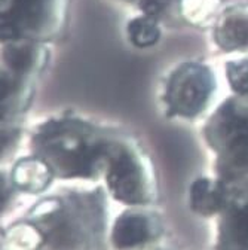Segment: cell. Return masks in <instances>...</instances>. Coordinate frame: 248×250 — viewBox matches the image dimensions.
I'll return each mask as SVG.
<instances>
[{
    "instance_id": "1",
    "label": "cell",
    "mask_w": 248,
    "mask_h": 250,
    "mask_svg": "<svg viewBox=\"0 0 248 250\" xmlns=\"http://www.w3.org/2000/svg\"><path fill=\"white\" fill-rule=\"evenodd\" d=\"M39 145L46 163L67 176L88 174L97 158L77 131L67 130V124L49 125L39 134Z\"/></svg>"
},
{
    "instance_id": "2",
    "label": "cell",
    "mask_w": 248,
    "mask_h": 250,
    "mask_svg": "<svg viewBox=\"0 0 248 250\" xmlns=\"http://www.w3.org/2000/svg\"><path fill=\"white\" fill-rule=\"evenodd\" d=\"M211 89L212 79L204 67L184 66L172 76L167 97L171 109L191 116L202 109Z\"/></svg>"
},
{
    "instance_id": "3",
    "label": "cell",
    "mask_w": 248,
    "mask_h": 250,
    "mask_svg": "<svg viewBox=\"0 0 248 250\" xmlns=\"http://www.w3.org/2000/svg\"><path fill=\"white\" fill-rule=\"evenodd\" d=\"M49 0H11L9 9L0 18V36L15 39L38 30L46 20Z\"/></svg>"
},
{
    "instance_id": "4",
    "label": "cell",
    "mask_w": 248,
    "mask_h": 250,
    "mask_svg": "<svg viewBox=\"0 0 248 250\" xmlns=\"http://www.w3.org/2000/svg\"><path fill=\"white\" fill-rule=\"evenodd\" d=\"M109 185L114 197L125 203H140L143 200L140 173L133 158L119 152L109 171Z\"/></svg>"
},
{
    "instance_id": "5",
    "label": "cell",
    "mask_w": 248,
    "mask_h": 250,
    "mask_svg": "<svg viewBox=\"0 0 248 250\" xmlns=\"http://www.w3.org/2000/svg\"><path fill=\"white\" fill-rule=\"evenodd\" d=\"M149 237L147 224L140 216H123L114 225L113 241L119 249L137 246Z\"/></svg>"
},
{
    "instance_id": "6",
    "label": "cell",
    "mask_w": 248,
    "mask_h": 250,
    "mask_svg": "<svg viewBox=\"0 0 248 250\" xmlns=\"http://www.w3.org/2000/svg\"><path fill=\"white\" fill-rule=\"evenodd\" d=\"M191 203L198 213L202 214L215 213L223 204V195L220 191V186L205 179L196 180L191 189Z\"/></svg>"
},
{
    "instance_id": "7",
    "label": "cell",
    "mask_w": 248,
    "mask_h": 250,
    "mask_svg": "<svg viewBox=\"0 0 248 250\" xmlns=\"http://www.w3.org/2000/svg\"><path fill=\"white\" fill-rule=\"evenodd\" d=\"M229 147L239 163H248V118L236 115L226 124Z\"/></svg>"
},
{
    "instance_id": "8",
    "label": "cell",
    "mask_w": 248,
    "mask_h": 250,
    "mask_svg": "<svg viewBox=\"0 0 248 250\" xmlns=\"http://www.w3.org/2000/svg\"><path fill=\"white\" fill-rule=\"evenodd\" d=\"M128 35H130L131 42L135 46L146 48V46L156 43L159 38V30L153 20L143 17V18H135L134 21L130 22Z\"/></svg>"
},
{
    "instance_id": "9",
    "label": "cell",
    "mask_w": 248,
    "mask_h": 250,
    "mask_svg": "<svg viewBox=\"0 0 248 250\" xmlns=\"http://www.w3.org/2000/svg\"><path fill=\"white\" fill-rule=\"evenodd\" d=\"M223 45L226 48H235L248 43V20L247 18H229L223 27Z\"/></svg>"
},
{
    "instance_id": "10",
    "label": "cell",
    "mask_w": 248,
    "mask_h": 250,
    "mask_svg": "<svg viewBox=\"0 0 248 250\" xmlns=\"http://www.w3.org/2000/svg\"><path fill=\"white\" fill-rule=\"evenodd\" d=\"M3 60L12 70L24 72L32 64L33 54L28 46H11L3 52Z\"/></svg>"
},
{
    "instance_id": "11",
    "label": "cell",
    "mask_w": 248,
    "mask_h": 250,
    "mask_svg": "<svg viewBox=\"0 0 248 250\" xmlns=\"http://www.w3.org/2000/svg\"><path fill=\"white\" fill-rule=\"evenodd\" d=\"M228 72H229V81L232 83V88L239 94L248 96V61L229 64Z\"/></svg>"
},
{
    "instance_id": "12",
    "label": "cell",
    "mask_w": 248,
    "mask_h": 250,
    "mask_svg": "<svg viewBox=\"0 0 248 250\" xmlns=\"http://www.w3.org/2000/svg\"><path fill=\"white\" fill-rule=\"evenodd\" d=\"M232 229L236 240L248 246V207L239 210L232 221Z\"/></svg>"
},
{
    "instance_id": "13",
    "label": "cell",
    "mask_w": 248,
    "mask_h": 250,
    "mask_svg": "<svg viewBox=\"0 0 248 250\" xmlns=\"http://www.w3.org/2000/svg\"><path fill=\"white\" fill-rule=\"evenodd\" d=\"M12 92V81L6 75L0 73V104H2Z\"/></svg>"
},
{
    "instance_id": "14",
    "label": "cell",
    "mask_w": 248,
    "mask_h": 250,
    "mask_svg": "<svg viewBox=\"0 0 248 250\" xmlns=\"http://www.w3.org/2000/svg\"><path fill=\"white\" fill-rule=\"evenodd\" d=\"M167 3V0H141V8L147 12V14H156L159 12L164 5Z\"/></svg>"
},
{
    "instance_id": "15",
    "label": "cell",
    "mask_w": 248,
    "mask_h": 250,
    "mask_svg": "<svg viewBox=\"0 0 248 250\" xmlns=\"http://www.w3.org/2000/svg\"><path fill=\"white\" fill-rule=\"evenodd\" d=\"M8 200V189H6V183L3 180V177L0 176V210H2V207L5 206Z\"/></svg>"
}]
</instances>
